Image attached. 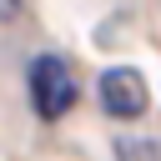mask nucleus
Returning <instances> with one entry per match:
<instances>
[{
    "instance_id": "1",
    "label": "nucleus",
    "mask_w": 161,
    "mask_h": 161,
    "mask_svg": "<svg viewBox=\"0 0 161 161\" xmlns=\"http://www.w3.org/2000/svg\"><path fill=\"white\" fill-rule=\"evenodd\" d=\"M25 91H30V111L40 121H60L70 106H75V75L65 65V55L45 50L25 65Z\"/></svg>"
},
{
    "instance_id": "2",
    "label": "nucleus",
    "mask_w": 161,
    "mask_h": 161,
    "mask_svg": "<svg viewBox=\"0 0 161 161\" xmlns=\"http://www.w3.org/2000/svg\"><path fill=\"white\" fill-rule=\"evenodd\" d=\"M96 96H101V111H106L111 121H136V116H146V106H151V86H146V75H141L136 65H111V70L96 80Z\"/></svg>"
},
{
    "instance_id": "3",
    "label": "nucleus",
    "mask_w": 161,
    "mask_h": 161,
    "mask_svg": "<svg viewBox=\"0 0 161 161\" xmlns=\"http://www.w3.org/2000/svg\"><path fill=\"white\" fill-rule=\"evenodd\" d=\"M116 161H161V141L126 136V141H116Z\"/></svg>"
},
{
    "instance_id": "4",
    "label": "nucleus",
    "mask_w": 161,
    "mask_h": 161,
    "mask_svg": "<svg viewBox=\"0 0 161 161\" xmlns=\"http://www.w3.org/2000/svg\"><path fill=\"white\" fill-rule=\"evenodd\" d=\"M20 5H25V0H0V20H15V15H20Z\"/></svg>"
}]
</instances>
